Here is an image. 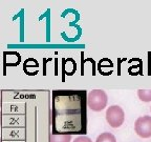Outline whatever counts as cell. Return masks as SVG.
Masks as SVG:
<instances>
[{
	"mask_svg": "<svg viewBox=\"0 0 151 142\" xmlns=\"http://www.w3.org/2000/svg\"><path fill=\"white\" fill-rule=\"evenodd\" d=\"M108 97L107 94L102 90H94L88 94L87 104L91 111L101 112L103 111L107 105Z\"/></svg>",
	"mask_w": 151,
	"mask_h": 142,
	"instance_id": "6da1fadb",
	"label": "cell"
},
{
	"mask_svg": "<svg viewBox=\"0 0 151 142\" xmlns=\"http://www.w3.org/2000/svg\"><path fill=\"white\" fill-rule=\"evenodd\" d=\"M106 120L111 128H120L125 121V113L119 105H111L106 111Z\"/></svg>",
	"mask_w": 151,
	"mask_h": 142,
	"instance_id": "7a4b0ae2",
	"label": "cell"
},
{
	"mask_svg": "<svg viewBox=\"0 0 151 142\" xmlns=\"http://www.w3.org/2000/svg\"><path fill=\"white\" fill-rule=\"evenodd\" d=\"M134 130L141 138L151 137V116H143L137 119L134 123Z\"/></svg>",
	"mask_w": 151,
	"mask_h": 142,
	"instance_id": "3957f363",
	"label": "cell"
},
{
	"mask_svg": "<svg viewBox=\"0 0 151 142\" xmlns=\"http://www.w3.org/2000/svg\"><path fill=\"white\" fill-rule=\"evenodd\" d=\"M70 134H52L50 135V142H70Z\"/></svg>",
	"mask_w": 151,
	"mask_h": 142,
	"instance_id": "277c9868",
	"label": "cell"
},
{
	"mask_svg": "<svg viewBox=\"0 0 151 142\" xmlns=\"http://www.w3.org/2000/svg\"><path fill=\"white\" fill-rule=\"evenodd\" d=\"M96 142H116V139L114 135L111 133H102L101 135L98 136Z\"/></svg>",
	"mask_w": 151,
	"mask_h": 142,
	"instance_id": "5b68a950",
	"label": "cell"
},
{
	"mask_svg": "<svg viewBox=\"0 0 151 142\" xmlns=\"http://www.w3.org/2000/svg\"><path fill=\"white\" fill-rule=\"evenodd\" d=\"M137 97L143 102H151V90H139Z\"/></svg>",
	"mask_w": 151,
	"mask_h": 142,
	"instance_id": "8992f818",
	"label": "cell"
},
{
	"mask_svg": "<svg viewBox=\"0 0 151 142\" xmlns=\"http://www.w3.org/2000/svg\"><path fill=\"white\" fill-rule=\"evenodd\" d=\"M73 142H92V141L90 138L86 137V136H79V137L76 138Z\"/></svg>",
	"mask_w": 151,
	"mask_h": 142,
	"instance_id": "52a82bcc",
	"label": "cell"
},
{
	"mask_svg": "<svg viewBox=\"0 0 151 142\" xmlns=\"http://www.w3.org/2000/svg\"></svg>",
	"mask_w": 151,
	"mask_h": 142,
	"instance_id": "ba28073f",
	"label": "cell"
}]
</instances>
